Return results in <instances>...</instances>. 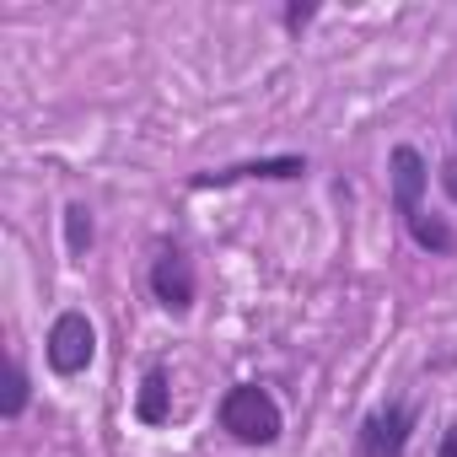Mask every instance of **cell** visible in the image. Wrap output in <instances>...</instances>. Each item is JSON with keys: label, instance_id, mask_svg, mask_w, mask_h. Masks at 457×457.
<instances>
[{"label": "cell", "instance_id": "6", "mask_svg": "<svg viewBox=\"0 0 457 457\" xmlns=\"http://www.w3.org/2000/svg\"><path fill=\"white\" fill-rule=\"evenodd\" d=\"M307 178V156H259V162H237V167H210L194 172L188 188H232V183H296Z\"/></svg>", "mask_w": 457, "mask_h": 457}, {"label": "cell", "instance_id": "7", "mask_svg": "<svg viewBox=\"0 0 457 457\" xmlns=\"http://www.w3.org/2000/svg\"><path fill=\"white\" fill-rule=\"evenodd\" d=\"M167 414H172V377H167L162 361H151L145 377H140V393H135V420L140 425H167Z\"/></svg>", "mask_w": 457, "mask_h": 457}, {"label": "cell", "instance_id": "8", "mask_svg": "<svg viewBox=\"0 0 457 457\" xmlns=\"http://www.w3.org/2000/svg\"><path fill=\"white\" fill-rule=\"evenodd\" d=\"M28 403H33V377H28V366H22V355H12V361H6V398H0V414H6V420H22Z\"/></svg>", "mask_w": 457, "mask_h": 457}, {"label": "cell", "instance_id": "9", "mask_svg": "<svg viewBox=\"0 0 457 457\" xmlns=\"http://www.w3.org/2000/svg\"><path fill=\"white\" fill-rule=\"evenodd\" d=\"M92 237H97V226H92V210H87L81 199H76V204H65V248H71V259H87Z\"/></svg>", "mask_w": 457, "mask_h": 457}, {"label": "cell", "instance_id": "1", "mask_svg": "<svg viewBox=\"0 0 457 457\" xmlns=\"http://www.w3.org/2000/svg\"><path fill=\"white\" fill-rule=\"evenodd\" d=\"M215 420H220V430L232 436L237 446H275V441H280V430H286V414H280L275 393H270V387H259V382H237V387H226V393H220V403H215Z\"/></svg>", "mask_w": 457, "mask_h": 457}, {"label": "cell", "instance_id": "10", "mask_svg": "<svg viewBox=\"0 0 457 457\" xmlns=\"http://www.w3.org/2000/svg\"><path fill=\"white\" fill-rule=\"evenodd\" d=\"M312 17H318V6H286V12H280V22H286V33H302V28H307Z\"/></svg>", "mask_w": 457, "mask_h": 457}, {"label": "cell", "instance_id": "4", "mask_svg": "<svg viewBox=\"0 0 457 457\" xmlns=\"http://www.w3.org/2000/svg\"><path fill=\"white\" fill-rule=\"evenodd\" d=\"M44 361H49V371L54 377H81L92 361H97V328H92V318L87 312H60L54 323H49V339H44Z\"/></svg>", "mask_w": 457, "mask_h": 457}, {"label": "cell", "instance_id": "2", "mask_svg": "<svg viewBox=\"0 0 457 457\" xmlns=\"http://www.w3.org/2000/svg\"><path fill=\"white\" fill-rule=\"evenodd\" d=\"M420 425V409L409 398H387L377 403L361 430H355V457H409V436Z\"/></svg>", "mask_w": 457, "mask_h": 457}, {"label": "cell", "instance_id": "11", "mask_svg": "<svg viewBox=\"0 0 457 457\" xmlns=\"http://www.w3.org/2000/svg\"><path fill=\"white\" fill-rule=\"evenodd\" d=\"M436 178H441V188H446V199H452V204H457V156H446V162H441V172H436Z\"/></svg>", "mask_w": 457, "mask_h": 457}, {"label": "cell", "instance_id": "5", "mask_svg": "<svg viewBox=\"0 0 457 457\" xmlns=\"http://www.w3.org/2000/svg\"><path fill=\"white\" fill-rule=\"evenodd\" d=\"M145 286H151L156 307H167L172 318H183V312L194 307V296H199L194 259H188L178 243H162V248H156V259H151V270H145Z\"/></svg>", "mask_w": 457, "mask_h": 457}, {"label": "cell", "instance_id": "3", "mask_svg": "<svg viewBox=\"0 0 457 457\" xmlns=\"http://www.w3.org/2000/svg\"><path fill=\"white\" fill-rule=\"evenodd\" d=\"M387 194H393V215L403 220V232H414L425 220V194H430V162L414 145L387 151Z\"/></svg>", "mask_w": 457, "mask_h": 457}, {"label": "cell", "instance_id": "12", "mask_svg": "<svg viewBox=\"0 0 457 457\" xmlns=\"http://www.w3.org/2000/svg\"><path fill=\"white\" fill-rule=\"evenodd\" d=\"M436 457H457V425H446V430H441V446H436Z\"/></svg>", "mask_w": 457, "mask_h": 457}]
</instances>
